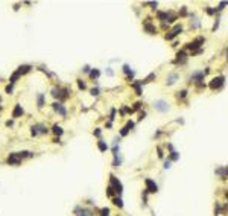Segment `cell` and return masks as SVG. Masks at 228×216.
<instances>
[{
	"mask_svg": "<svg viewBox=\"0 0 228 216\" xmlns=\"http://www.w3.org/2000/svg\"><path fill=\"white\" fill-rule=\"evenodd\" d=\"M44 105V96L43 94H38V107L41 108Z\"/></svg>",
	"mask_w": 228,
	"mask_h": 216,
	"instance_id": "obj_27",
	"label": "cell"
},
{
	"mask_svg": "<svg viewBox=\"0 0 228 216\" xmlns=\"http://www.w3.org/2000/svg\"><path fill=\"white\" fill-rule=\"evenodd\" d=\"M224 82H225V78L224 76H218V78H213L211 82L208 84V87H210L211 90H219L224 87Z\"/></svg>",
	"mask_w": 228,
	"mask_h": 216,
	"instance_id": "obj_3",
	"label": "cell"
},
{
	"mask_svg": "<svg viewBox=\"0 0 228 216\" xmlns=\"http://www.w3.org/2000/svg\"><path fill=\"white\" fill-rule=\"evenodd\" d=\"M155 78H157V75H155V73H151L149 76H148L146 79H143L141 82H143V84H148V82H152V79H155Z\"/></svg>",
	"mask_w": 228,
	"mask_h": 216,
	"instance_id": "obj_24",
	"label": "cell"
},
{
	"mask_svg": "<svg viewBox=\"0 0 228 216\" xmlns=\"http://www.w3.org/2000/svg\"><path fill=\"white\" fill-rule=\"evenodd\" d=\"M204 41H205L204 37H196L192 43H189V44L185 46V49H189V50H195V52H196V50L201 49V44H204Z\"/></svg>",
	"mask_w": 228,
	"mask_h": 216,
	"instance_id": "obj_1",
	"label": "cell"
},
{
	"mask_svg": "<svg viewBox=\"0 0 228 216\" xmlns=\"http://www.w3.org/2000/svg\"><path fill=\"white\" fill-rule=\"evenodd\" d=\"M216 175H219L222 180H227V178H228V166L216 169Z\"/></svg>",
	"mask_w": 228,
	"mask_h": 216,
	"instance_id": "obj_14",
	"label": "cell"
},
{
	"mask_svg": "<svg viewBox=\"0 0 228 216\" xmlns=\"http://www.w3.org/2000/svg\"><path fill=\"white\" fill-rule=\"evenodd\" d=\"M227 61H228V50H227Z\"/></svg>",
	"mask_w": 228,
	"mask_h": 216,
	"instance_id": "obj_42",
	"label": "cell"
},
{
	"mask_svg": "<svg viewBox=\"0 0 228 216\" xmlns=\"http://www.w3.org/2000/svg\"><path fill=\"white\" fill-rule=\"evenodd\" d=\"M157 151H158V157H160V158H163V157H164V154H163V151H161V148H160V146L157 148Z\"/></svg>",
	"mask_w": 228,
	"mask_h": 216,
	"instance_id": "obj_31",
	"label": "cell"
},
{
	"mask_svg": "<svg viewBox=\"0 0 228 216\" xmlns=\"http://www.w3.org/2000/svg\"><path fill=\"white\" fill-rule=\"evenodd\" d=\"M113 157H114V160H113V167H116V169H117V167L122 164V160L119 158V154H117V155H113Z\"/></svg>",
	"mask_w": 228,
	"mask_h": 216,
	"instance_id": "obj_18",
	"label": "cell"
},
{
	"mask_svg": "<svg viewBox=\"0 0 228 216\" xmlns=\"http://www.w3.org/2000/svg\"><path fill=\"white\" fill-rule=\"evenodd\" d=\"M21 114H23V108L20 107V105H15L14 113H12V117H18V116H21Z\"/></svg>",
	"mask_w": 228,
	"mask_h": 216,
	"instance_id": "obj_16",
	"label": "cell"
},
{
	"mask_svg": "<svg viewBox=\"0 0 228 216\" xmlns=\"http://www.w3.org/2000/svg\"><path fill=\"white\" fill-rule=\"evenodd\" d=\"M106 73H108V76H113L114 73H113V70L111 69H106Z\"/></svg>",
	"mask_w": 228,
	"mask_h": 216,
	"instance_id": "obj_39",
	"label": "cell"
},
{
	"mask_svg": "<svg viewBox=\"0 0 228 216\" xmlns=\"http://www.w3.org/2000/svg\"><path fill=\"white\" fill-rule=\"evenodd\" d=\"M97 148H99V151L105 152V151L108 149V148H110V146H108V145H106L105 142H102V140H100V142H97Z\"/></svg>",
	"mask_w": 228,
	"mask_h": 216,
	"instance_id": "obj_17",
	"label": "cell"
},
{
	"mask_svg": "<svg viewBox=\"0 0 228 216\" xmlns=\"http://www.w3.org/2000/svg\"><path fill=\"white\" fill-rule=\"evenodd\" d=\"M53 133H55L56 135H62V133H64V131H62V128L59 125H55V126H53Z\"/></svg>",
	"mask_w": 228,
	"mask_h": 216,
	"instance_id": "obj_25",
	"label": "cell"
},
{
	"mask_svg": "<svg viewBox=\"0 0 228 216\" xmlns=\"http://www.w3.org/2000/svg\"><path fill=\"white\" fill-rule=\"evenodd\" d=\"M170 167V160H166L164 161V169H169Z\"/></svg>",
	"mask_w": 228,
	"mask_h": 216,
	"instance_id": "obj_37",
	"label": "cell"
},
{
	"mask_svg": "<svg viewBox=\"0 0 228 216\" xmlns=\"http://www.w3.org/2000/svg\"><path fill=\"white\" fill-rule=\"evenodd\" d=\"M114 192H116V190H114V189H113V186L110 184V186L106 187V195H108L110 198H114Z\"/></svg>",
	"mask_w": 228,
	"mask_h": 216,
	"instance_id": "obj_23",
	"label": "cell"
},
{
	"mask_svg": "<svg viewBox=\"0 0 228 216\" xmlns=\"http://www.w3.org/2000/svg\"><path fill=\"white\" fill-rule=\"evenodd\" d=\"M169 160H170V161H176V160H179V154L176 152V151H172L170 155H169Z\"/></svg>",
	"mask_w": 228,
	"mask_h": 216,
	"instance_id": "obj_19",
	"label": "cell"
},
{
	"mask_svg": "<svg viewBox=\"0 0 228 216\" xmlns=\"http://www.w3.org/2000/svg\"><path fill=\"white\" fill-rule=\"evenodd\" d=\"M199 26H201V21L198 18H193V21H190V29H196Z\"/></svg>",
	"mask_w": 228,
	"mask_h": 216,
	"instance_id": "obj_21",
	"label": "cell"
},
{
	"mask_svg": "<svg viewBox=\"0 0 228 216\" xmlns=\"http://www.w3.org/2000/svg\"><path fill=\"white\" fill-rule=\"evenodd\" d=\"M100 216H110V208L104 207L102 210H100Z\"/></svg>",
	"mask_w": 228,
	"mask_h": 216,
	"instance_id": "obj_28",
	"label": "cell"
},
{
	"mask_svg": "<svg viewBox=\"0 0 228 216\" xmlns=\"http://www.w3.org/2000/svg\"><path fill=\"white\" fill-rule=\"evenodd\" d=\"M126 128H129V129H132V128H134V122H131V120H129V122L126 123Z\"/></svg>",
	"mask_w": 228,
	"mask_h": 216,
	"instance_id": "obj_36",
	"label": "cell"
},
{
	"mask_svg": "<svg viewBox=\"0 0 228 216\" xmlns=\"http://www.w3.org/2000/svg\"><path fill=\"white\" fill-rule=\"evenodd\" d=\"M128 133H129V128H126V126H125V128H122V131H120V135H122V137H125V135H128Z\"/></svg>",
	"mask_w": 228,
	"mask_h": 216,
	"instance_id": "obj_29",
	"label": "cell"
},
{
	"mask_svg": "<svg viewBox=\"0 0 228 216\" xmlns=\"http://www.w3.org/2000/svg\"><path fill=\"white\" fill-rule=\"evenodd\" d=\"M181 32H183V26H175L169 34H166V40H173V38H175L176 35H179Z\"/></svg>",
	"mask_w": 228,
	"mask_h": 216,
	"instance_id": "obj_8",
	"label": "cell"
},
{
	"mask_svg": "<svg viewBox=\"0 0 228 216\" xmlns=\"http://www.w3.org/2000/svg\"><path fill=\"white\" fill-rule=\"evenodd\" d=\"M207 14H210V15H213V14H216V9H211V8H207Z\"/></svg>",
	"mask_w": 228,
	"mask_h": 216,
	"instance_id": "obj_32",
	"label": "cell"
},
{
	"mask_svg": "<svg viewBox=\"0 0 228 216\" xmlns=\"http://www.w3.org/2000/svg\"><path fill=\"white\" fill-rule=\"evenodd\" d=\"M53 110H55L56 113H59L62 117H65V114H67L65 108L62 107V104H59V102H55V104H53Z\"/></svg>",
	"mask_w": 228,
	"mask_h": 216,
	"instance_id": "obj_13",
	"label": "cell"
},
{
	"mask_svg": "<svg viewBox=\"0 0 228 216\" xmlns=\"http://www.w3.org/2000/svg\"><path fill=\"white\" fill-rule=\"evenodd\" d=\"M219 27V18H216V23H214V26H213V31H216Z\"/></svg>",
	"mask_w": 228,
	"mask_h": 216,
	"instance_id": "obj_38",
	"label": "cell"
},
{
	"mask_svg": "<svg viewBox=\"0 0 228 216\" xmlns=\"http://www.w3.org/2000/svg\"><path fill=\"white\" fill-rule=\"evenodd\" d=\"M113 202H114V206H116V207H119V208L123 207V201H122V198H120V196H114Z\"/></svg>",
	"mask_w": 228,
	"mask_h": 216,
	"instance_id": "obj_15",
	"label": "cell"
},
{
	"mask_svg": "<svg viewBox=\"0 0 228 216\" xmlns=\"http://www.w3.org/2000/svg\"><path fill=\"white\" fill-rule=\"evenodd\" d=\"M6 91H8V93H11V91H12V85H8V87H6Z\"/></svg>",
	"mask_w": 228,
	"mask_h": 216,
	"instance_id": "obj_41",
	"label": "cell"
},
{
	"mask_svg": "<svg viewBox=\"0 0 228 216\" xmlns=\"http://www.w3.org/2000/svg\"><path fill=\"white\" fill-rule=\"evenodd\" d=\"M20 161H21V158L18 157V154L15 152V154H11L8 157V160H6V163L8 164H20Z\"/></svg>",
	"mask_w": 228,
	"mask_h": 216,
	"instance_id": "obj_12",
	"label": "cell"
},
{
	"mask_svg": "<svg viewBox=\"0 0 228 216\" xmlns=\"http://www.w3.org/2000/svg\"><path fill=\"white\" fill-rule=\"evenodd\" d=\"M47 133V128L44 125H35L32 128V134L34 135H38V134H46Z\"/></svg>",
	"mask_w": 228,
	"mask_h": 216,
	"instance_id": "obj_11",
	"label": "cell"
},
{
	"mask_svg": "<svg viewBox=\"0 0 228 216\" xmlns=\"http://www.w3.org/2000/svg\"><path fill=\"white\" fill-rule=\"evenodd\" d=\"M152 107L155 108L157 111H160V113H166L167 110H169V105H167L166 100H155Z\"/></svg>",
	"mask_w": 228,
	"mask_h": 216,
	"instance_id": "obj_5",
	"label": "cell"
},
{
	"mask_svg": "<svg viewBox=\"0 0 228 216\" xmlns=\"http://www.w3.org/2000/svg\"><path fill=\"white\" fill-rule=\"evenodd\" d=\"M185 12H187V8H183V9H181V12H179V14H181V15H185Z\"/></svg>",
	"mask_w": 228,
	"mask_h": 216,
	"instance_id": "obj_40",
	"label": "cell"
},
{
	"mask_svg": "<svg viewBox=\"0 0 228 216\" xmlns=\"http://www.w3.org/2000/svg\"><path fill=\"white\" fill-rule=\"evenodd\" d=\"M145 184H146V190H148L149 193H157V192H158V186H157V183H155L154 180L146 178V180H145Z\"/></svg>",
	"mask_w": 228,
	"mask_h": 216,
	"instance_id": "obj_4",
	"label": "cell"
},
{
	"mask_svg": "<svg viewBox=\"0 0 228 216\" xmlns=\"http://www.w3.org/2000/svg\"><path fill=\"white\" fill-rule=\"evenodd\" d=\"M143 25H145V31L148 32V34H157V27L154 26V25H151V18H146L145 21H143Z\"/></svg>",
	"mask_w": 228,
	"mask_h": 216,
	"instance_id": "obj_9",
	"label": "cell"
},
{
	"mask_svg": "<svg viewBox=\"0 0 228 216\" xmlns=\"http://www.w3.org/2000/svg\"><path fill=\"white\" fill-rule=\"evenodd\" d=\"M91 94H93V96H97V94H99V88H93V90H91Z\"/></svg>",
	"mask_w": 228,
	"mask_h": 216,
	"instance_id": "obj_35",
	"label": "cell"
},
{
	"mask_svg": "<svg viewBox=\"0 0 228 216\" xmlns=\"http://www.w3.org/2000/svg\"><path fill=\"white\" fill-rule=\"evenodd\" d=\"M178 79H179V75H178V73H175V72H172V73H169V75H167L166 84H167V85H173Z\"/></svg>",
	"mask_w": 228,
	"mask_h": 216,
	"instance_id": "obj_10",
	"label": "cell"
},
{
	"mask_svg": "<svg viewBox=\"0 0 228 216\" xmlns=\"http://www.w3.org/2000/svg\"><path fill=\"white\" fill-rule=\"evenodd\" d=\"M204 76H205V72H195V73H192V76L189 78V79H190L189 82H193V84L202 82L204 81Z\"/></svg>",
	"mask_w": 228,
	"mask_h": 216,
	"instance_id": "obj_6",
	"label": "cell"
},
{
	"mask_svg": "<svg viewBox=\"0 0 228 216\" xmlns=\"http://www.w3.org/2000/svg\"><path fill=\"white\" fill-rule=\"evenodd\" d=\"M82 72H85V73H90V72H91V69H90V65H84V69H82Z\"/></svg>",
	"mask_w": 228,
	"mask_h": 216,
	"instance_id": "obj_33",
	"label": "cell"
},
{
	"mask_svg": "<svg viewBox=\"0 0 228 216\" xmlns=\"http://www.w3.org/2000/svg\"><path fill=\"white\" fill-rule=\"evenodd\" d=\"M110 181H111V186H113V189L116 190V193L120 196V195L123 193V186H122V183L119 181V178H116L113 173L110 175Z\"/></svg>",
	"mask_w": 228,
	"mask_h": 216,
	"instance_id": "obj_2",
	"label": "cell"
},
{
	"mask_svg": "<svg viewBox=\"0 0 228 216\" xmlns=\"http://www.w3.org/2000/svg\"><path fill=\"white\" fill-rule=\"evenodd\" d=\"M187 63V53L185 50H181L176 53V59H175V64H179V65H184Z\"/></svg>",
	"mask_w": 228,
	"mask_h": 216,
	"instance_id": "obj_7",
	"label": "cell"
},
{
	"mask_svg": "<svg viewBox=\"0 0 228 216\" xmlns=\"http://www.w3.org/2000/svg\"><path fill=\"white\" fill-rule=\"evenodd\" d=\"M29 70H31V65H20L17 72L21 75V73H26V72H29Z\"/></svg>",
	"mask_w": 228,
	"mask_h": 216,
	"instance_id": "obj_22",
	"label": "cell"
},
{
	"mask_svg": "<svg viewBox=\"0 0 228 216\" xmlns=\"http://www.w3.org/2000/svg\"><path fill=\"white\" fill-rule=\"evenodd\" d=\"M99 75H100V72H99L97 69H91V72H90V78H91V79H97Z\"/></svg>",
	"mask_w": 228,
	"mask_h": 216,
	"instance_id": "obj_20",
	"label": "cell"
},
{
	"mask_svg": "<svg viewBox=\"0 0 228 216\" xmlns=\"http://www.w3.org/2000/svg\"><path fill=\"white\" fill-rule=\"evenodd\" d=\"M185 96H187V90H181V91H178V94H176L178 99H184Z\"/></svg>",
	"mask_w": 228,
	"mask_h": 216,
	"instance_id": "obj_26",
	"label": "cell"
},
{
	"mask_svg": "<svg viewBox=\"0 0 228 216\" xmlns=\"http://www.w3.org/2000/svg\"><path fill=\"white\" fill-rule=\"evenodd\" d=\"M94 134H96L97 137H100V135H102V131H100V128H96V131H94Z\"/></svg>",
	"mask_w": 228,
	"mask_h": 216,
	"instance_id": "obj_34",
	"label": "cell"
},
{
	"mask_svg": "<svg viewBox=\"0 0 228 216\" xmlns=\"http://www.w3.org/2000/svg\"><path fill=\"white\" fill-rule=\"evenodd\" d=\"M78 85H79V88H82V90L85 88V82H82L81 79H78Z\"/></svg>",
	"mask_w": 228,
	"mask_h": 216,
	"instance_id": "obj_30",
	"label": "cell"
}]
</instances>
